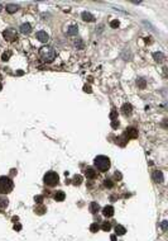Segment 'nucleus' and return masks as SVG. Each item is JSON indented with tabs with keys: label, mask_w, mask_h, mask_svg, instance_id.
I'll return each mask as SVG.
<instances>
[{
	"label": "nucleus",
	"mask_w": 168,
	"mask_h": 241,
	"mask_svg": "<svg viewBox=\"0 0 168 241\" xmlns=\"http://www.w3.org/2000/svg\"><path fill=\"white\" fill-rule=\"evenodd\" d=\"M153 180H154L156 183H162V181L164 180V178H163V174H162V171H159V170L154 171V173H153Z\"/></svg>",
	"instance_id": "9d476101"
},
{
	"label": "nucleus",
	"mask_w": 168,
	"mask_h": 241,
	"mask_svg": "<svg viewBox=\"0 0 168 241\" xmlns=\"http://www.w3.org/2000/svg\"><path fill=\"white\" fill-rule=\"evenodd\" d=\"M105 187H109V188L113 187V183L110 181V179H106V180H105Z\"/></svg>",
	"instance_id": "bb28decb"
},
{
	"label": "nucleus",
	"mask_w": 168,
	"mask_h": 241,
	"mask_svg": "<svg viewBox=\"0 0 168 241\" xmlns=\"http://www.w3.org/2000/svg\"><path fill=\"white\" fill-rule=\"evenodd\" d=\"M161 226H162V230H163V231H167V226H168V221H166V219H164V221L162 222V225H161Z\"/></svg>",
	"instance_id": "393cba45"
},
{
	"label": "nucleus",
	"mask_w": 168,
	"mask_h": 241,
	"mask_svg": "<svg viewBox=\"0 0 168 241\" xmlns=\"http://www.w3.org/2000/svg\"><path fill=\"white\" fill-rule=\"evenodd\" d=\"M102 214L105 217H111V216H114V207L113 206H106L102 208Z\"/></svg>",
	"instance_id": "0eeeda50"
},
{
	"label": "nucleus",
	"mask_w": 168,
	"mask_h": 241,
	"mask_svg": "<svg viewBox=\"0 0 168 241\" xmlns=\"http://www.w3.org/2000/svg\"><path fill=\"white\" fill-rule=\"evenodd\" d=\"M32 32V26L29 24V23H23L22 26H20V33H23V34H29Z\"/></svg>",
	"instance_id": "1a4fd4ad"
},
{
	"label": "nucleus",
	"mask_w": 168,
	"mask_h": 241,
	"mask_svg": "<svg viewBox=\"0 0 168 241\" xmlns=\"http://www.w3.org/2000/svg\"><path fill=\"white\" fill-rule=\"evenodd\" d=\"M100 227H99V225L96 224V222H95V224H92L91 226H90V231L91 232H98V230H99Z\"/></svg>",
	"instance_id": "4be33fe9"
},
{
	"label": "nucleus",
	"mask_w": 168,
	"mask_h": 241,
	"mask_svg": "<svg viewBox=\"0 0 168 241\" xmlns=\"http://www.w3.org/2000/svg\"><path fill=\"white\" fill-rule=\"evenodd\" d=\"M76 33H77V27L76 26L70 27V29L67 31V34H70V36H73V34H76Z\"/></svg>",
	"instance_id": "6ab92c4d"
},
{
	"label": "nucleus",
	"mask_w": 168,
	"mask_h": 241,
	"mask_svg": "<svg viewBox=\"0 0 168 241\" xmlns=\"http://www.w3.org/2000/svg\"><path fill=\"white\" fill-rule=\"evenodd\" d=\"M14 188L13 180L8 176H0V193L2 194H7L10 193Z\"/></svg>",
	"instance_id": "7ed1b4c3"
},
{
	"label": "nucleus",
	"mask_w": 168,
	"mask_h": 241,
	"mask_svg": "<svg viewBox=\"0 0 168 241\" xmlns=\"http://www.w3.org/2000/svg\"><path fill=\"white\" fill-rule=\"evenodd\" d=\"M82 19H84L85 22H92V21H94V15H92L91 13L84 12V13H82Z\"/></svg>",
	"instance_id": "f8f14e48"
},
{
	"label": "nucleus",
	"mask_w": 168,
	"mask_h": 241,
	"mask_svg": "<svg viewBox=\"0 0 168 241\" xmlns=\"http://www.w3.org/2000/svg\"><path fill=\"white\" fill-rule=\"evenodd\" d=\"M8 207V199L0 198V211H4Z\"/></svg>",
	"instance_id": "f3484780"
},
{
	"label": "nucleus",
	"mask_w": 168,
	"mask_h": 241,
	"mask_svg": "<svg viewBox=\"0 0 168 241\" xmlns=\"http://www.w3.org/2000/svg\"><path fill=\"white\" fill-rule=\"evenodd\" d=\"M35 202L41 203V202H42V197H35Z\"/></svg>",
	"instance_id": "cd10ccee"
},
{
	"label": "nucleus",
	"mask_w": 168,
	"mask_h": 241,
	"mask_svg": "<svg viewBox=\"0 0 168 241\" xmlns=\"http://www.w3.org/2000/svg\"><path fill=\"white\" fill-rule=\"evenodd\" d=\"M56 51L53 47H49V46H44L39 50V56L46 61V62H52L54 59H56Z\"/></svg>",
	"instance_id": "f03ea898"
},
{
	"label": "nucleus",
	"mask_w": 168,
	"mask_h": 241,
	"mask_svg": "<svg viewBox=\"0 0 168 241\" xmlns=\"http://www.w3.org/2000/svg\"><path fill=\"white\" fill-rule=\"evenodd\" d=\"M20 229H22L20 225H15V230H20Z\"/></svg>",
	"instance_id": "c85d7f7f"
},
{
	"label": "nucleus",
	"mask_w": 168,
	"mask_h": 241,
	"mask_svg": "<svg viewBox=\"0 0 168 241\" xmlns=\"http://www.w3.org/2000/svg\"><path fill=\"white\" fill-rule=\"evenodd\" d=\"M115 232H116V235H124V234L126 232V230H125V227H124V226L118 225V226L115 227Z\"/></svg>",
	"instance_id": "a211bd4d"
},
{
	"label": "nucleus",
	"mask_w": 168,
	"mask_h": 241,
	"mask_svg": "<svg viewBox=\"0 0 168 241\" xmlns=\"http://www.w3.org/2000/svg\"><path fill=\"white\" fill-rule=\"evenodd\" d=\"M123 113L125 114V116H128V114H130V113H132V105H130V104H124L123 105Z\"/></svg>",
	"instance_id": "2eb2a0df"
},
{
	"label": "nucleus",
	"mask_w": 168,
	"mask_h": 241,
	"mask_svg": "<svg viewBox=\"0 0 168 241\" xmlns=\"http://www.w3.org/2000/svg\"><path fill=\"white\" fill-rule=\"evenodd\" d=\"M94 164L96 166V169L100 170V171H107L109 168H110V159L107 156H104V155H99L95 157L94 160Z\"/></svg>",
	"instance_id": "f257e3e1"
},
{
	"label": "nucleus",
	"mask_w": 168,
	"mask_h": 241,
	"mask_svg": "<svg viewBox=\"0 0 168 241\" xmlns=\"http://www.w3.org/2000/svg\"><path fill=\"white\" fill-rule=\"evenodd\" d=\"M125 136H126L128 138H135V137H138V131H137L135 128L130 127V128H128V129H126Z\"/></svg>",
	"instance_id": "423d86ee"
},
{
	"label": "nucleus",
	"mask_w": 168,
	"mask_h": 241,
	"mask_svg": "<svg viewBox=\"0 0 168 241\" xmlns=\"http://www.w3.org/2000/svg\"><path fill=\"white\" fill-rule=\"evenodd\" d=\"M85 175L89 178V179H94L96 176V170H94L92 168H87L85 170Z\"/></svg>",
	"instance_id": "9b49d317"
},
{
	"label": "nucleus",
	"mask_w": 168,
	"mask_h": 241,
	"mask_svg": "<svg viewBox=\"0 0 168 241\" xmlns=\"http://www.w3.org/2000/svg\"><path fill=\"white\" fill-rule=\"evenodd\" d=\"M101 229L104 230V231H109L110 229H111V225H110V222H107V221H105L104 224H102V226H101Z\"/></svg>",
	"instance_id": "412c9836"
},
{
	"label": "nucleus",
	"mask_w": 168,
	"mask_h": 241,
	"mask_svg": "<svg viewBox=\"0 0 168 241\" xmlns=\"http://www.w3.org/2000/svg\"><path fill=\"white\" fill-rule=\"evenodd\" d=\"M4 37H5V40H8V41H14L16 37H15V33H14V31L13 29H7L4 33Z\"/></svg>",
	"instance_id": "6e6552de"
},
{
	"label": "nucleus",
	"mask_w": 168,
	"mask_h": 241,
	"mask_svg": "<svg viewBox=\"0 0 168 241\" xmlns=\"http://www.w3.org/2000/svg\"><path fill=\"white\" fill-rule=\"evenodd\" d=\"M58 180H60V176L54 171H48L44 175V184H47L48 187H54V185H57Z\"/></svg>",
	"instance_id": "20e7f679"
},
{
	"label": "nucleus",
	"mask_w": 168,
	"mask_h": 241,
	"mask_svg": "<svg viewBox=\"0 0 168 241\" xmlns=\"http://www.w3.org/2000/svg\"><path fill=\"white\" fill-rule=\"evenodd\" d=\"M65 198H66V194L63 193V192H57L56 193V195H54V199L57 200V202H62V200H65Z\"/></svg>",
	"instance_id": "4468645a"
},
{
	"label": "nucleus",
	"mask_w": 168,
	"mask_h": 241,
	"mask_svg": "<svg viewBox=\"0 0 168 241\" xmlns=\"http://www.w3.org/2000/svg\"><path fill=\"white\" fill-rule=\"evenodd\" d=\"M73 180H75L73 183L76 184V185H80L81 181H82V176H81V175H75V176H73Z\"/></svg>",
	"instance_id": "aec40b11"
},
{
	"label": "nucleus",
	"mask_w": 168,
	"mask_h": 241,
	"mask_svg": "<svg viewBox=\"0 0 168 241\" xmlns=\"http://www.w3.org/2000/svg\"><path fill=\"white\" fill-rule=\"evenodd\" d=\"M85 91H89V93H90V91H91V89H90V86H85Z\"/></svg>",
	"instance_id": "c756f323"
},
{
	"label": "nucleus",
	"mask_w": 168,
	"mask_h": 241,
	"mask_svg": "<svg viewBox=\"0 0 168 241\" xmlns=\"http://www.w3.org/2000/svg\"><path fill=\"white\" fill-rule=\"evenodd\" d=\"M153 56H154V59H156L157 61H162V57H163V55H162V53H154Z\"/></svg>",
	"instance_id": "b1692460"
},
{
	"label": "nucleus",
	"mask_w": 168,
	"mask_h": 241,
	"mask_svg": "<svg viewBox=\"0 0 168 241\" xmlns=\"http://www.w3.org/2000/svg\"><path fill=\"white\" fill-rule=\"evenodd\" d=\"M10 55H11V52H10V51H9L8 53H4V55H3V60H4V61H7V60H9V57H10Z\"/></svg>",
	"instance_id": "a878e982"
},
{
	"label": "nucleus",
	"mask_w": 168,
	"mask_h": 241,
	"mask_svg": "<svg viewBox=\"0 0 168 241\" xmlns=\"http://www.w3.org/2000/svg\"><path fill=\"white\" fill-rule=\"evenodd\" d=\"M18 5H15V4H9V5H7V12L8 13H10V14H13V13H15L16 10H18Z\"/></svg>",
	"instance_id": "dca6fc26"
},
{
	"label": "nucleus",
	"mask_w": 168,
	"mask_h": 241,
	"mask_svg": "<svg viewBox=\"0 0 168 241\" xmlns=\"http://www.w3.org/2000/svg\"><path fill=\"white\" fill-rule=\"evenodd\" d=\"M35 37L38 38V41H41V42H47L48 40H49V36H48V33L47 32H44V31H39V32H37V34H35Z\"/></svg>",
	"instance_id": "39448f33"
},
{
	"label": "nucleus",
	"mask_w": 168,
	"mask_h": 241,
	"mask_svg": "<svg viewBox=\"0 0 168 241\" xmlns=\"http://www.w3.org/2000/svg\"><path fill=\"white\" fill-rule=\"evenodd\" d=\"M110 27H111V28H118V27H119V21H118V19L113 21V22L110 23Z\"/></svg>",
	"instance_id": "5701e85b"
},
{
	"label": "nucleus",
	"mask_w": 168,
	"mask_h": 241,
	"mask_svg": "<svg viewBox=\"0 0 168 241\" xmlns=\"http://www.w3.org/2000/svg\"><path fill=\"white\" fill-rule=\"evenodd\" d=\"M2 8H3V7H2V4H0V10H2Z\"/></svg>",
	"instance_id": "7c9ffc66"
},
{
	"label": "nucleus",
	"mask_w": 168,
	"mask_h": 241,
	"mask_svg": "<svg viewBox=\"0 0 168 241\" xmlns=\"http://www.w3.org/2000/svg\"><path fill=\"white\" fill-rule=\"evenodd\" d=\"M89 208H90V212H91V213H96V212L100 210V206L98 205L96 202H92V203H90V207H89Z\"/></svg>",
	"instance_id": "ddd939ff"
}]
</instances>
